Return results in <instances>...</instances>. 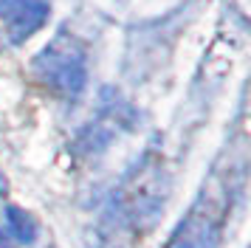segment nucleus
<instances>
[{
    "mask_svg": "<svg viewBox=\"0 0 251 248\" xmlns=\"http://www.w3.org/2000/svg\"><path fill=\"white\" fill-rule=\"evenodd\" d=\"M226 209L228 186L220 178H212L189 209V214L181 220L170 248H215L226 223Z\"/></svg>",
    "mask_w": 251,
    "mask_h": 248,
    "instance_id": "f257e3e1",
    "label": "nucleus"
},
{
    "mask_svg": "<svg viewBox=\"0 0 251 248\" xmlns=\"http://www.w3.org/2000/svg\"><path fill=\"white\" fill-rule=\"evenodd\" d=\"M167 192H170V183L158 158H144V164L133 169V175L119 189V209L127 220L150 228L164 212Z\"/></svg>",
    "mask_w": 251,
    "mask_h": 248,
    "instance_id": "f03ea898",
    "label": "nucleus"
},
{
    "mask_svg": "<svg viewBox=\"0 0 251 248\" xmlns=\"http://www.w3.org/2000/svg\"><path fill=\"white\" fill-rule=\"evenodd\" d=\"M37 76L62 96H79L88 82V68H85V51L82 45L68 37L59 34L37 54L34 59Z\"/></svg>",
    "mask_w": 251,
    "mask_h": 248,
    "instance_id": "7ed1b4c3",
    "label": "nucleus"
},
{
    "mask_svg": "<svg viewBox=\"0 0 251 248\" xmlns=\"http://www.w3.org/2000/svg\"><path fill=\"white\" fill-rule=\"evenodd\" d=\"M48 20V6L43 0H0V23L14 45L40 31Z\"/></svg>",
    "mask_w": 251,
    "mask_h": 248,
    "instance_id": "20e7f679",
    "label": "nucleus"
},
{
    "mask_svg": "<svg viewBox=\"0 0 251 248\" xmlns=\"http://www.w3.org/2000/svg\"><path fill=\"white\" fill-rule=\"evenodd\" d=\"M6 225H9V234L17 240V243H34L37 237V225L34 220L23 212V209H17V206H9L6 209Z\"/></svg>",
    "mask_w": 251,
    "mask_h": 248,
    "instance_id": "39448f33",
    "label": "nucleus"
},
{
    "mask_svg": "<svg viewBox=\"0 0 251 248\" xmlns=\"http://www.w3.org/2000/svg\"><path fill=\"white\" fill-rule=\"evenodd\" d=\"M0 248H12V246H9V240L3 237V231H0Z\"/></svg>",
    "mask_w": 251,
    "mask_h": 248,
    "instance_id": "423d86ee",
    "label": "nucleus"
}]
</instances>
